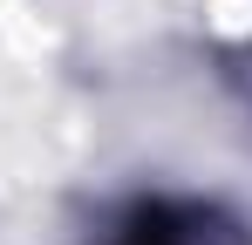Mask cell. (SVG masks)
<instances>
[{
  "instance_id": "6da1fadb",
  "label": "cell",
  "mask_w": 252,
  "mask_h": 245,
  "mask_svg": "<svg viewBox=\"0 0 252 245\" xmlns=\"http://www.w3.org/2000/svg\"><path fill=\"white\" fill-rule=\"evenodd\" d=\"M136 245H211V232L198 218H143Z\"/></svg>"
}]
</instances>
